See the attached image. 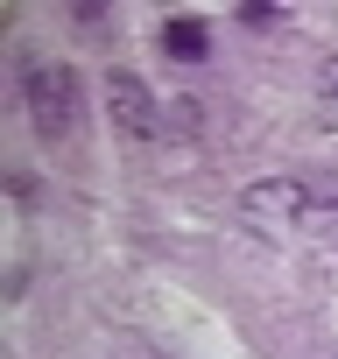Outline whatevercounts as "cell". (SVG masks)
<instances>
[{
  "mask_svg": "<svg viewBox=\"0 0 338 359\" xmlns=\"http://www.w3.org/2000/svg\"><path fill=\"white\" fill-rule=\"evenodd\" d=\"M324 92H331V99H338V64H324Z\"/></svg>",
  "mask_w": 338,
  "mask_h": 359,
  "instance_id": "4",
  "label": "cell"
},
{
  "mask_svg": "<svg viewBox=\"0 0 338 359\" xmlns=\"http://www.w3.org/2000/svg\"><path fill=\"white\" fill-rule=\"evenodd\" d=\"M106 113L127 141H155V92L134 78V71H113L106 78Z\"/></svg>",
  "mask_w": 338,
  "mask_h": 359,
  "instance_id": "2",
  "label": "cell"
},
{
  "mask_svg": "<svg viewBox=\"0 0 338 359\" xmlns=\"http://www.w3.org/2000/svg\"><path fill=\"white\" fill-rule=\"evenodd\" d=\"M78 78H71V64H36L29 71V113H36V127L57 141V134H78Z\"/></svg>",
  "mask_w": 338,
  "mask_h": 359,
  "instance_id": "1",
  "label": "cell"
},
{
  "mask_svg": "<svg viewBox=\"0 0 338 359\" xmlns=\"http://www.w3.org/2000/svg\"><path fill=\"white\" fill-rule=\"evenodd\" d=\"M205 50H212V36H205L198 15H169V22H162V57H177V64H205Z\"/></svg>",
  "mask_w": 338,
  "mask_h": 359,
  "instance_id": "3",
  "label": "cell"
}]
</instances>
